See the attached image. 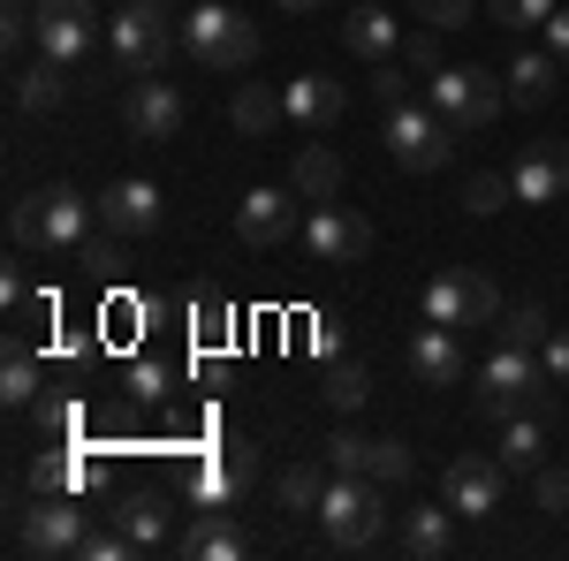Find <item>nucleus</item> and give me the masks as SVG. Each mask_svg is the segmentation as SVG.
<instances>
[{"label": "nucleus", "mask_w": 569, "mask_h": 561, "mask_svg": "<svg viewBox=\"0 0 569 561\" xmlns=\"http://www.w3.org/2000/svg\"><path fill=\"white\" fill-rule=\"evenodd\" d=\"M562 91V53L555 46H525L517 61H509V99L517 107H547Z\"/></svg>", "instance_id": "412c9836"}, {"label": "nucleus", "mask_w": 569, "mask_h": 561, "mask_svg": "<svg viewBox=\"0 0 569 561\" xmlns=\"http://www.w3.org/2000/svg\"><path fill=\"white\" fill-rule=\"evenodd\" d=\"M501 455H479V448H463V455H448V463H440V501H448V509H456V517H493V509H501Z\"/></svg>", "instance_id": "9b49d317"}, {"label": "nucleus", "mask_w": 569, "mask_h": 561, "mask_svg": "<svg viewBox=\"0 0 569 561\" xmlns=\"http://www.w3.org/2000/svg\"><path fill=\"white\" fill-rule=\"evenodd\" d=\"M61 91H69V61H31V69H16V107L23 114H53L61 107Z\"/></svg>", "instance_id": "bb28decb"}, {"label": "nucleus", "mask_w": 569, "mask_h": 561, "mask_svg": "<svg viewBox=\"0 0 569 561\" xmlns=\"http://www.w3.org/2000/svg\"><path fill=\"white\" fill-rule=\"evenodd\" d=\"M539 364H547V380H555V388H569V327H555V334H547Z\"/></svg>", "instance_id": "79ce46f5"}, {"label": "nucleus", "mask_w": 569, "mask_h": 561, "mask_svg": "<svg viewBox=\"0 0 569 561\" xmlns=\"http://www.w3.org/2000/svg\"><path fill=\"white\" fill-rule=\"evenodd\" d=\"M539 39H547V46L569 61V8H555V16H547V31H539Z\"/></svg>", "instance_id": "a18cd8bd"}, {"label": "nucleus", "mask_w": 569, "mask_h": 561, "mask_svg": "<svg viewBox=\"0 0 569 561\" xmlns=\"http://www.w3.org/2000/svg\"><path fill=\"white\" fill-rule=\"evenodd\" d=\"M426 99H433L456 130H486V122L509 107V77H493L479 61H471V69H440V77H426Z\"/></svg>", "instance_id": "6e6552de"}, {"label": "nucleus", "mask_w": 569, "mask_h": 561, "mask_svg": "<svg viewBox=\"0 0 569 561\" xmlns=\"http://www.w3.org/2000/svg\"><path fill=\"white\" fill-rule=\"evenodd\" d=\"M122 122H130V137H144V144H168V137L182 130V91L160 84V77H137L130 99H122Z\"/></svg>", "instance_id": "f3484780"}, {"label": "nucleus", "mask_w": 569, "mask_h": 561, "mask_svg": "<svg viewBox=\"0 0 569 561\" xmlns=\"http://www.w3.org/2000/svg\"><path fill=\"white\" fill-rule=\"evenodd\" d=\"M39 357H31V349H23V334H8V357H0V402H8V410H31V402H39Z\"/></svg>", "instance_id": "cd10ccee"}, {"label": "nucleus", "mask_w": 569, "mask_h": 561, "mask_svg": "<svg viewBox=\"0 0 569 561\" xmlns=\"http://www.w3.org/2000/svg\"><path fill=\"white\" fill-rule=\"evenodd\" d=\"M228 122H236L243 137H266L273 122H289V107H281V91H273V84H243V91H236V107H228Z\"/></svg>", "instance_id": "c756f323"}, {"label": "nucleus", "mask_w": 569, "mask_h": 561, "mask_svg": "<svg viewBox=\"0 0 569 561\" xmlns=\"http://www.w3.org/2000/svg\"><path fill=\"white\" fill-rule=\"evenodd\" d=\"M31 8H39V0H31Z\"/></svg>", "instance_id": "de8ad7c7"}, {"label": "nucleus", "mask_w": 569, "mask_h": 561, "mask_svg": "<svg viewBox=\"0 0 569 561\" xmlns=\"http://www.w3.org/2000/svg\"><path fill=\"white\" fill-rule=\"evenodd\" d=\"M176 547H182L190 561H236V554H243V531L228 523V509H206V517L190 523Z\"/></svg>", "instance_id": "393cba45"}, {"label": "nucleus", "mask_w": 569, "mask_h": 561, "mask_svg": "<svg viewBox=\"0 0 569 561\" xmlns=\"http://www.w3.org/2000/svg\"><path fill=\"white\" fill-rule=\"evenodd\" d=\"M99 39V8L91 0H39L31 8V46L46 61H84Z\"/></svg>", "instance_id": "f8f14e48"}, {"label": "nucleus", "mask_w": 569, "mask_h": 561, "mask_svg": "<svg viewBox=\"0 0 569 561\" xmlns=\"http://www.w3.org/2000/svg\"><path fill=\"white\" fill-rule=\"evenodd\" d=\"M130 394H137V402H160V394H168V364H152V357H144V364L130 372Z\"/></svg>", "instance_id": "37998d69"}, {"label": "nucleus", "mask_w": 569, "mask_h": 561, "mask_svg": "<svg viewBox=\"0 0 569 561\" xmlns=\"http://www.w3.org/2000/svg\"><path fill=\"white\" fill-rule=\"evenodd\" d=\"M493 334L509 349H547V334H555V319H547V303H501V319H493Z\"/></svg>", "instance_id": "c85d7f7f"}, {"label": "nucleus", "mask_w": 569, "mask_h": 561, "mask_svg": "<svg viewBox=\"0 0 569 561\" xmlns=\"http://www.w3.org/2000/svg\"><path fill=\"white\" fill-rule=\"evenodd\" d=\"M365 91H372L380 107H402V99H410V61H402V53H395V61H372Z\"/></svg>", "instance_id": "c9c22d12"}, {"label": "nucleus", "mask_w": 569, "mask_h": 561, "mask_svg": "<svg viewBox=\"0 0 569 561\" xmlns=\"http://www.w3.org/2000/svg\"><path fill=\"white\" fill-rule=\"evenodd\" d=\"M319 531H327L335 554L380 547V539H388V493H380V478H342L335 471L327 501H319Z\"/></svg>", "instance_id": "20e7f679"}, {"label": "nucleus", "mask_w": 569, "mask_h": 561, "mask_svg": "<svg viewBox=\"0 0 569 561\" xmlns=\"http://www.w3.org/2000/svg\"><path fill=\"white\" fill-rule=\"evenodd\" d=\"M297 236H305V259L327 266V273H335V266H357L372 251V220L350 213V206H311Z\"/></svg>", "instance_id": "1a4fd4ad"}, {"label": "nucleus", "mask_w": 569, "mask_h": 561, "mask_svg": "<svg viewBox=\"0 0 569 561\" xmlns=\"http://www.w3.org/2000/svg\"><path fill=\"white\" fill-rule=\"evenodd\" d=\"M319 501H327V478L311 471V463H289V471L273 478V517L289 523V531L297 523H319Z\"/></svg>", "instance_id": "5701e85b"}, {"label": "nucleus", "mask_w": 569, "mask_h": 561, "mask_svg": "<svg viewBox=\"0 0 569 561\" xmlns=\"http://www.w3.org/2000/svg\"><path fill=\"white\" fill-rule=\"evenodd\" d=\"M509 198H517V182H509V174H493V168H471V182H463V213H501V206H509Z\"/></svg>", "instance_id": "2f4dec72"}, {"label": "nucleus", "mask_w": 569, "mask_h": 561, "mask_svg": "<svg viewBox=\"0 0 569 561\" xmlns=\"http://www.w3.org/2000/svg\"><path fill=\"white\" fill-rule=\"evenodd\" d=\"M305 220H297V190H281V182H259V190H243L236 198V236L251 243V251H273V243H289Z\"/></svg>", "instance_id": "ddd939ff"}, {"label": "nucleus", "mask_w": 569, "mask_h": 561, "mask_svg": "<svg viewBox=\"0 0 569 561\" xmlns=\"http://www.w3.org/2000/svg\"><path fill=\"white\" fill-rule=\"evenodd\" d=\"M395 547L410 561H448L456 554V509L448 501H410L402 523H395Z\"/></svg>", "instance_id": "a211bd4d"}, {"label": "nucleus", "mask_w": 569, "mask_h": 561, "mask_svg": "<svg viewBox=\"0 0 569 561\" xmlns=\"http://www.w3.org/2000/svg\"><path fill=\"white\" fill-rule=\"evenodd\" d=\"M517 182V206H562L569 198V137H531L525 160L509 168Z\"/></svg>", "instance_id": "4468645a"}, {"label": "nucleus", "mask_w": 569, "mask_h": 561, "mask_svg": "<svg viewBox=\"0 0 569 561\" xmlns=\"http://www.w3.org/2000/svg\"><path fill=\"white\" fill-rule=\"evenodd\" d=\"M251 478H259V448H251V440H228V448H220V463L206 471V493H228V501H236Z\"/></svg>", "instance_id": "7c9ffc66"}, {"label": "nucleus", "mask_w": 569, "mask_h": 561, "mask_svg": "<svg viewBox=\"0 0 569 561\" xmlns=\"http://www.w3.org/2000/svg\"><path fill=\"white\" fill-rule=\"evenodd\" d=\"M281 8H289V16H319L327 0H281Z\"/></svg>", "instance_id": "49530a36"}, {"label": "nucleus", "mask_w": 569, "mask_h": 561, "mask_svg": "<svg viewBox=\"0 0 569 561\" xmlns=\"http://www.w3.org/2000/svg\"><path fill=\"white\" fill-rule=\"evenodd\" d=\"M418 319H433V327H493L501 319V289L486 273H471V266H440L426 281V297H418Z\"/></svg>", "instance_id": "0eeeda50"}, {"label": "nucleus", "mask_w": 569, "mask_h": 561, "mask_svg": "<svg viewBox=\"0 0 569 561\" xmlns=\"http://www.w3.org/2000/svg\"><path fill=\"white\" fill-rule=\"evenodd\" d=\"M410 380L418 388H456L463 372H471V357H463V342H456V327H433V319H418L410 327Z\"/></svg>", "instance_id": "2eb2a0df"}, {"label": "nucleus", "mask_w": 569, "mask_h": 561, "mask_svg": "<svg viewBox=\"0 0 569 561\" xmlns=\"http://www.w3.org/2000/svg\"><path fill=\"white\" fill-rule=\"evenodd\" d=\"M182 53H190L198 69H251V61H259V31H251V16H236L228 0H198V8L182 16Z\"/></svg>", "instance_id": "39448f33"}, {"label": "nucleus", "mask_w": 569, "mask_h": 561, "mask_svg": "<svg viewBox=\"0 0 569 561\" xmlns=\"http://www.w3.org/2000/svg\"><path fill=\"white\" fill-rule=\"evenodd\" d=\"M281 107H289V122H305L311 137H327L342 122V107H350V84H335V77H297V84H281Z\"/></svg>", "instance_id": "6ab92c4d"}, {"label": "nucleus", "mask_w": 569, "mask_h": 561, "mask_svg": "<svg viewBox=\"0 0 569 561\" xmlns=\"http://www.w3.org/2000/svg\"><path fill=\"white\" fill-rule=\"evenodd\" d=\"M289 190H297L305 206H335V198H342V152H335V144H305L297 168H289Z\"/></svg>", "instance_id": "4be33fe9"}, {"label": "nucleus", "mask_w": 569, "mask_h": 561, "mask_svg": "<svg viewBox=\"0 0 569 561\" xmlns=\"http://www.w3.org/2000/svg\"><path fill=\"white\" fill-rule=\"evenodd\" d=\"M531 501H539L547 517H569V471H547V463H539V471H531Z\"/></svg>", "instance_id": "ea45409f"}, {"label": "nucleus", "mask_w": 569, "mask_h": 561, "mask_svg": "<svg viewBox=\"0 0 569 561\" xmlns=\"http://www.w3.org/2000/svg\"><path fill=\"white\" fill-rule=\"evenodd\" d=\"M114 523L137 539V554L144 547H168V493H122L114 501Z\"/></svg>", "instance_id": "a878e982"}, {"label": "nucleus", "mask_w": 569, "mask_h": 561, "mask_svg": "<svg viewBox=\"0 0 569 561\" xmlns=\"http://www.w3.org/2000/svg\"><path fill=\"white\" fill-rule=\"evenodd\" d=\"M456 122L440 114L433 99H402V107H388V152H395V168H410V174H433L456 160Z\"/></svg>", "instance_id": "423d86ee"}, {"label": "nucleus", "mask_w": 569, "mask_h": 561, "mask_svg": "<svg viewBox=\"0 0 569 561\" xmlns=\"http://www.w3.org/2000/svg\"><path fill=\"white\" fill-rule=\"evenodd\" d=\"M84 266H91V273H114V266H122V251H114V236H107V243H84Z\"/></svg>", "instance_id": "c03bdc74"}, {"label": "nucleus", "mask_w": 569, "mask_h": 561, "mask_svg": "<svg viewBox=\"0 0 569 561\" xmlns=\"http://www.w3.org/2000/svg\"><path fill=\"white\" fill-rule=\"evenodd\" d=\"M402 61H410V77H440V69H448V61H440V31H433V23H426L418 39H402Z\"/></svg>", "instance_id": "4c0bfd02"}, {"label": "nucleus", "mask_w": 569, "mask_h": 561, "mask_svg": "<svg viewBox=\"0 0 569 561\" xmlns=\"http://www.w3.org/2000/svg\"><path fill=\"white\" fill-rule=\"evenodd\" d=\"M501 471H517V478H531L539 463H547V432H539V410H525V418H501Z\"/></svg>", "instance_id": "b1692460"}, {"label": "nucleus", "mask_w": 569, "mask_h": 561, "mask_svg": "<svg viewBox=\"0 0 569 561\" xmlns=\"http://www.w3.org/2000/svg\"><path fill=\"white\" fill-rule=\"evenodd\" d=\"M137 539L122 531V523H107V531H84V547H77V561H130Z\"/></svg>", "instance_id": "e433bc0d"}, {"label": "nucleus", "mask_w": 569, "mask_h": 561, "mask_svg": "<svg viewBox=\"0 0 569 561\" xmlns=\"http://www.w3.org/2000/svg\"><path fill=\"white\" fill-rule=\"evenodd\" d=\"M190 319H198V342H206V349H220L228 334H236V311H228V303H220L213 289H206V297L190 303Z\"/></svg>", "instance_id": "f704fd0d"}, {"label": "nucleus", "mask_w": 569, "mask_h": 561, "mask_svg": "<svg viewBox=\"0 0 569 561\" xmlns=\"http://www.w3.org/2000/svg\"><path fill=\"white\" fill-rule=\"evenodd\" d=\"M31 485L39 493H77V455H39L31 463Z\"/></svg>", "instance_id": "58836bf2"}, {"label": "nucleus", "mask_w": 569, "mask_h": 561, "mask_svg": "<svg viewBox=\"0 0 569 561\" xmlns=\"http://www.w3.org/2000/svg\"><path fill=\"white\" fill-rule=\"evenodd\" d=\"M486 16H493L501 31H547L555 0H486Z\"/></svg>", "instance_id": "72a5a7b5"}, {"label": "nucleus", "mask_w": 569, "mask_h": 561, "mask_svg": "<svg viewBox=\"0 0 569 561\" xmlns=\"http://www.w3.org/2000/svg\"><path fill=\"white\" fill-rule=\"evenodd\" d=\"M176 46H182L176 0H122V8L107 16V53H114V69H122L130 84L137 77H160Z\"/></svg>", "instance_id": "f257e3e1"}, {"label": "nucleus", "mask_w": 569, "mask_h": 561, "mask_svg": "<svg viewBox=\"0 0 569 561\" xmlns=\"http://www.w3.org/2000/svg\"><path fill=\"white\" fill-rule=\"evenodd\" d=\"M91 213H99V206H84L77 182H46V190H23V198H16L8 228H16L23 251H84Z\"/></svg>", "instance_id": "f03ea898"}, {"label": "nucleus", "mask_w": 569, "mask_h": 561, "mask_svg": "<svg viewBox=\"0 0 569 561\" xmlns=\"http://www.w3.org/2000/svg\"><path fill=\"white\" fill-rule=\"evenodd\" d=\"M547 394H555L547 364H539L531 349H509V342L471 372V402H479V418H525V410H539Z\"/></svg>", "instance_id": "7ed1b4c3"}, {"label": "nucleus", "mask_w": 569, "mask_h": 561, "mask_svg": "<svg viewBox=\"0 0 569 561\" xmlns=\"http://www.w3.org/2000/svg\"><path fill=\"white\" fill-rule=\"evenodd\" d=\"M99 220H107V236H152V228L168 220V198H160V182H144V174H122V182H107V198H99Z\"/></svg>", "instance_id": "dca6fc26"}, {"label": "nucleus", "mask_w": 569, "mask_h": 561, "mask_svg": "<svg viewBox=\"0 0 569 561\" xmlns=\"http://www.w3.org/2000/svg\"><path fill=\"white\" fill-rule=\"evenodd\" d=\"M16 547L39 554V561L77 554V547H84V509H77V493H39V501L16 517Z\"/></svg>", "instance_id": "9d476101"}, {"label": "nucleus", "mask_w": 569, "mask_h": 561, "mask_svg": "<svg viewBox=\"0 0 569 561\" xmlns=\"http://www.w3.org/2000/svg\"><path fill=\"white\" fill-rule=\"evenodd\" d=\"M342 46H350L357 61H395V53H402V23H395L380 0H350V16H342Z\"/></svg>", "instance_id": "aec40b11"}, {"label": "nucleus", "mask_w": 569, "mask_h": 561, "mask_svg": "<svg viewBox=\"0 0 569 561\" xmlns=\"http://www.w3.org/2000/svg\"><path fill=\"white\" fill-rule=\"evenodd\" d=\"M410 16L433 23V31H463L471 23V0H410Z\"/></svg>", "instance_id": "a19ab883"}, {"label": "nucleus", "mask_w": 569, "mask_h": 561, "mask_svg": "<svg viewBox=\"0 0 569 561\" xmlns=\"http://www.w3.org/2000/svg\"><path fill=\"white\" fill-rule=\"evenodd\" d=\"M327 402H335L342 418H357V410L372 402V372H365V364H335V372H327Z\"/></svg>", "instance_id": "473e14b6"}]
</instances>
